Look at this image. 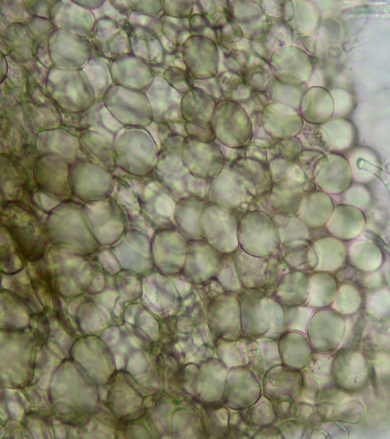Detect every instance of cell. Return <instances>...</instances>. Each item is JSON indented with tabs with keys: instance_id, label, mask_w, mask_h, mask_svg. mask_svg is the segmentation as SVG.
<instances>
[{
	"instance_id": "cell-48",
	"label": "cell",
	"mask_w": 390,
	"mask_h": 439,
	"mask_svg": "<svg viewBox=\"0 0 390 439\" xmlns=\"http://www.w3.org/2000/svg\"><path fill=\"white\" fill-rule=\"evenodd\" d=\"M249 54L251 53L242 51L236 50L234 52L235 58H236L237 61L239 62L245 72H246V69L248 67Z\"/></svg>"
},
{
	"instance_id": "cell-10",
	"label": "cell",
	"mask_w": 390,
	"mask_h": 439,
	"mask_svg": "<svg viewBox=\"0 0 390 439\" xmlns=\"http://www.w3.org/2000/svg\"><path fill=\"white\" fill-rule=\"evenodd\" d=\"M189 241L179 229L157 230L152 239L151 250L159 267L170 274L182 272Z\"/></svg>"
},
{
	"instance_id": "cell-41",
	"label": "cell",
	"mask_w": 390,
	"mask_h": 439,
	"mask_svg": "<svg viewBox=\"0 0 390 439\" xmlns=\"http://www.w3.org/2000/svg\"><path fill=\"white\" fill-rule=\"evenodd\" d=\"M218 145L223 153L226 163L232 164L236 162L237 160L245 158V148H233L223 145L220 144V143H218Z\"/></svg>"
},
{
	"instance_id": "cell-25",
	"label": "cell",
	"mask_w": 390,
	"mask_h": 439,
	"mask_svg": "<svg viewBox=\"0 0 390 439\" xmlns=\"http://www.w3.org/2000/svg\"><path fill=\"white\" fill-rule=\"evenodd\" d=\"M229 16L239 25L252 23L264 16L258 1H228Z\"/></svg>"
},
{
	"instance_id": "cell-16",
	"label": "cell",
	"mask_w": 390,
	"mask_h": 439,
	"mask_svg": "<svg viewBox=\"0 0 390 439\" xmlns=\"http://www.w3.org/2000/svg\"><path fill=\"white\" fill-rule=\"evenodd\" d=\"M228 165L240 175L248 191L255 197L265 195L272 187L273 182L268 164L243 158Z\"/></svg>"
},
{
	"instance_id": "cell-44",
	"label": "cell",
	"mask_w": 390,
	"mask_h": 439,
	"mask_svg": "<svg viewBox=\"0 0 390 439\" xmlns=\"http://www.w3.org/2000/svg\"><path fill=\"white\" fill-rule=\"evenodd\" d=\"M197 2L201 7L203 15L210 18L216 14V9L214 0H203V1Z\"/></svg>"
},
{
	"instance_id": "cell-33",
	"label": "cell",
	"mask_w": 390,
	"mask_h": 439,
	"mask_svg": "<svg viewBox=\"0 0 390 439\" xmlns=\"http://www.w3.org/2000/svg\"><path fill=\"white\" fill-rule=\"evenodd\" d=\"M192 86L207 93L218 103L224 100L218 76L206 80H192Z\"/></svg>"
},
{
	"instance_id": "cell-26",
	"label": "cell",
	"mask_w": 390,
	"mask_h": 439,
	"mask_svg": "<svg viewBox=\"0 0 390 439\" xmlns=\"http://www.w3.org/2000/svg\"><path fill=\"white\" fill-rule=\"evenodd\" d=\"M268 62L246 70L244 81L254 92H268L270 83L275 80Z\"/></svg>"
},
{
	"instance_id": "cell-12",
	"label": "cell",
	"mask_w": 390,
	"mask_h": 439,
	"mask_svg": "<svg viewBox=\"0 0 390 439\" xmlns=\"http://www.w3.org/2000/svg\"><path fill=\"white\" fill-rule=\"evenodd\" d=\"M147 214L156 232L164 229H178L175 220L177 204L169 192L156 180L147 190Z\"/></svg>"
},
{
	"instance_id": "cell-7",
	"label": "cell",
	"mask_w": 390,
	"mask_h": 439,
	"mask_svg": "<svg viewBox=\"0 0 390 439\" xmlns=\"http://www.w3.org/2000/svg\"><path fill=\"white\" fill-rule=\"evenodd\" d=\"M181 53L193 80L218 76L221 52L218 43L201 36H192L181 47Z\"/></svg>"
},
{
	"instance_id": "cell-21",
	"label": "cell",
	"mask_w": 390,
	"mask_h": 439,
	"mask_svg": "<svg viewBox=\"0 0 390 439\" xmlns=\"http://www.w3.org/2000/svg\"><path fill=\"white\" fill-rule=\"evenodd\" d=\"M268 19V28L264 43L270 55L281 48L294 45L296 37L290 24L280 19Z\"/></svg>"
},
{
	"instance_id": "cell-22",
	"label": "cell",
	"mask_w": 390,
	"mask_h": 439,
	"mask_svg": "<svg viewBox=\"0 0 390 439\" xmlns=\"http://www.w3.org/2000/svg\"><path fill=\"white\" fill-rule=\"evenodd\" d=\"M273 218L278 225L281 244L296 239L310 240V228L297 215H275Z\"/></svg>"
},
{
	"instance_id": "cell-38",
	"label": "cell",
	"mask_w": 390,
	"mask_h": 439,
	"mask_svg": "<svg viewBox=\"0 0 390 439\" xmlns=\"http://www.w3.org/2000/svg\"><path fill=\"white\" fill-rule=\"evenodd\" d=\"M277 141L278 140L270 137L266 133V130L262 125L261 127H259L257 129L254 130L253 136L251 145L268 149L276 144Z\"/></svg>"
},
{
	"instance_id": "cell-17",
	"label": "cell",
	"mask_w": 390,
	"mask_h": 439,
	"mask_svg": "<svg viewBox=\"0 0 390 439\" xmlns=\"http://www.w3.org/2000/svg\"><path fill=\"white\" fill-rule=\"evenodd\" d=\"M208 202L199 197H190L177 202L175 220L180 232L190 240L203 239L200 219Z\"/></svg>"
},
{
	"instance_id": "cell-19",
	"label": "cell",
	"mask_w": 390,
	"mask_h": 439,
	"mask_svg": "<svg viewBox=\"0 0 390 439\" xmlns=\"http://www.w3.org/2000/svg\"><path fill=\"white\" fill-rule=\"evenodd\" d=\"M314 249L308 239H296L281 244L278 254L290 270L296 269L311 260Z\"/></svg>"
},
{
	"instance_id": "cell-43",
	"label": "cell",
	"mask_w": 390,
	"mask_h": 439,
	"mask_svg": "<svg viewBox=\"0 0 390 439\" xmlns=\"http://www.w3.org/2000/svg\"><path fill=\"white\" fill-rule=\"evenodd\" d=\"M288 179L296 181L300 185L308 180L306 173L302 170L296 162H294V165H292Z\"/></svg>"
},
{
	"instance_id": "cell-4",
	"label": "cell",
	"mask_w": 390,
	"mask_h": 439,
	"mask_svg": "<svg viewBox=\"0 0 390 439\" xmlns=\"http://www.w3.org/2000/svg\"><path fill=\"white\" fill-rule=\"evenodd\" d=\"M240 213L208 202L200 219L203 239L222 255H231L240 247L238 226Z\"/></svg>"
},
{
	"instance_id": "cell-32",
	"label": "cell",
	"mask_w": 390,
	"mask_h": 439,
	"mask_svg": "<svg viewBox=\"0 0 390 439\" xmlns=\"http://www.w3.org/2000/svg\"><path fill=\"white\" fill-rule=\"evenodd\" d=\"M219 83L226 100H231L233 88L238 83L244 81L242 76L231 71H225L218 76Z\"/></svg>"
},
{
	"instance_id": "cell-45",
	"label": "cell",
	"mask_w": 390,
	"mask_h": 439,
	"mask_svg": "<svg viewBox=\"0 0 390 439\" xmlns=\"http://www.w3.org/2000/svg\"><path fill=\"white\" fill-rule=\"evenodd\" d=\"M295 15V9L294 2L292 1H284L283 18L281 20L285 21V23L290 24L294 19Z\"/></svg>"
},
{
	"instance_id": "cell-31",
	"label": "cell",
	"mask_w": 390,
	"mask_h": 439,
	"mask_svg": "<svg viewBox=\"0 0 390 439\" xmlns=\"http://www.w3.org/2000/svg\"><path fill=\"white\" fill-rule=\"evenodd\" d=\"M195 1H173L165 3L168 16L177 19H189L193 14Z\"/></svg>"
},
{
	"instance_id": "cell-42",
	"label": "cell",
	"mask_w": 390,
	"mask_h": 439,
	"mask_svg": "<svg viewBox=\"0 0 390 439\" xmlns=\"http://www.w3.org/2000/svg\"><path fill=\"white\" fill-rule=\"evenodd\" d=\"M251 53L268 62L270 53L263 41H251Z\"/></svg>"
},
{
	"instance_id": "cell-18",
	"label": "cell",
	"mask_w": 390,
	"mask_h": 439,
	"mask_svg": "<svg viewBox=\"0 0 390 439\" xmlns=\"http://www.w3.org/2000/svg\"><path fill=\"white\" fill-rule=\"evenodd\" d=\"M309 287L307 274L300 270H292L278 282L276 296L285 304H300L307 298Z\"/></svg>"
},
{
	"instance_id": "cell-40",
	"label": "cell",
	"mask_w": 390,
	"mask_h": 439,
	"mask_svg": "<svg viewBox=\"0 0 390 439\" xmlns=\"http://www.w3.org/2000/svg\"><path fill=\"white\" fill-rule=\"evenodd\" d=\"M245 158L268 164L267 150L265 148L249 145L245 148Z\"/></svg>"
},
{
	"instance_id": "cell-11",
	"label": "cell",
	"mask_w": 390,
	"mask_h": 439,
	"mask_svg": "<svg viewBox=\"0 0 390 439\" xmlns=\"http://www.w3.org/2000/svg\"><path fill=\"white\" fill-rule=\"evenodd\" d=\"M262 120L266 133L276 140L297 137L305 123L298 110L278 103L264 108Z\"/></svg>"
},
{
	"instance_id": "cell-5",
	"label": "cell",
	"mask_w": 390,
	"mask_h": 439,
	"mask_svg": "<svg viewBox=\"0 0 390 439\" xmlns=\"http://www.w3.org/2000/svg\"><path fill=\"white\" fill-rule=\"evenodd\" d=\"M256 197L248 191L240 175L228 164L214 178L209 180L205 200L209 203L243 215L255 211Z\"/></svg>"
},
{
	"instance_id": "cell-23",
	"label": "cell",
	"mask_w": 390,
	"mask_h": 439,
	"mask_svg": "<svg viewBox=\"0 0 390 439\" xmlns=\"http://www.w3.org/2000/svg\"><path fill=\"white\" fill-rule=\"evenodd\" d=\"M320 192L305 193L297 215L309 228L321 226L324 222V203Z\"/></svg>"
},
{
	"instance_id": "cell-2",
	"label": "cell",
	"mask_w": 390,
	"mask_h": 439,
	"mask_svg": "<svg viewBox=\"0 0 390 439\" xmlns=\"http://www.w3.org/2000/svg\"><path fill=\"white\" fill-rule=\"evenodd\" d=\"M216 141L233 148H243L251 145L253 127L243 108L231 100H221L216 104L211 120Z\"/></svg>"
},
{
	"instance_id": "cell-36",
	"label": "cell",
	"mask_w": 390,
	"mask_h": 439,
	"mask_svg": "<svg viewBox=\"0 0 390 439\" xmlns=\"http://www.w3.org/2000/svg\"><path fill=\"white\" fill-rule=\"evenodd\" d=\"M263 14L269 19H280L283 18L284 1L280 0H265L259 1Z\"/></svg>"
},
{
	"instance_id": "cell-27",
	"label": "cell",
	"mask_w": 390,
	"mask_h": 439,
	"mask_svg": "<svg viewBox=\"0 0 390 439\" xmlns=\"http://www.w3.org/2000/svg\"><path fill=\"white\" fill-rule=\"evenodd\" d=\"M216 280L227 291H241L243 288L231 255L223 256L221 267Z\"/></svg>"
},
{
	"instance_id": "cell-29",
	"label": "cell",
	"mask_w": 390,
	"mask_h": 439,
	"mask_svg": "<svg viewBox=\"0 0 390 439\" xmlns=\"http://www.w3.org/2000/svg\"><path fill=\"white\" fill-rule=\"evenodd\" d=\"M278 146L280 156L291 162H295L305 149L297 137L278 140Z\"/></svg>"
},
{
	"instance_id": "cell-13",
	"label": "cell",
	"mask_w": 390,
	"mask_h": 439,
	"mask_svg": "<svg viewBox=\"0 0 390 439\" xmlns=\"http://www.w3.org/2000/svg\"><path fill=\"white\" fill-rule=\"evenodd\" d=\"M231 256L244 289H260L266 286L268 284L269 257H255L241 247Z\"/></svg>"
},
{
	"instance_id": "cell-34",
	"label": "cell",
	"mask_w": 390,
	"mask_h": 439,
	"mask_svg": "<svg viewBox=\"0 0 390 439\" xmlns=\"http://www.w3.org/2000/svg\"><path fill=\"white\" fill-rule=\"evenodd\" d=\"M188 137L202 141H216L215 135L211 124L199 125L186 123Z\"/></svg>"
},
{
	"instance_id": "cell-37",
	"label": "cell",
	"mask_w": 390,
	"mask_h": 439,
	"mask_svg": "<svg viewBox=\"0 0 390 439\" xmlns=\"http://www.w3.org/2000/svg\"><path fill=\"white\" fill-rule=\"evenodd\" d=\"M253 93L252 88L244 81L233 88L231 100L239 104L247 102L252 98Z\"/></svg>"
},
{
	"instance_id": "cell-1",
	"label": "cell",
	"mask_w": 390,
	"mask_h": 439,
	"mask_svg": "<svg viewBox=\"0 0 390 439\" xmlns=\"http://www.w3.org/2000/svg\"><path fill=\"white\" fill-rule=\"evenodd\" d=\"M240 247L258 257H268L278 252L281 240L274 219L268 215L253 211L244 214L238 226Z\"/></svg>"
},
{
	"instance_id": "cell-49",
	"label": "cell",
	"mask_w": 390,
	"mask_h": 439,
	"mask_svg": "<svg viewBox=\"0 0 390 439\" xmlns=\"http://www.w3.org/2000/svg\"><path fill=\"white\" fill-rule=\"evenodd\" d=\"M253 97L263 108L270 103V98L267 92H254Z\"/></svg>"
},
{
	"instance_id": "cell-47",
	"label": "cell",
	"mask_w": 390,
	"mask_h": 439,
	"mask_svg": "<svg viewBox=\"0 0 390 439\" xmlns=\"http://www.w3.org/2000/svg\"><path fill=\"white\" fill-rule=\"evenodd\" d=\"M186 123H176L168 124L172 131V134L183 138H187V133L186 130Z\"/></svg>"
},
{
	"instance_id": "cell-52",
	"label": "cell",
	"mask_w": 390,
	"mask_h": 439,
	"mask_svg": "<svg viewBox=\"0 0 390 439\" xmlns=\"http://www.w3.org/2000/svg\"><path fill=\"white\" fill-rule=\"evenodd\" d=\"M248 116L251 118L253 130L263 125V112H255Z\"/></svg>"
},
{
	"instance_id": "cell-53",
	"label": "cell",
	"mask_w": 390,
	"mask_h": 439,
	"mask_svg": "<svg viewBox=\"0 0 390 439\" xmlns=\"http://www.w3.org/2000/svg\"><path fill=\"white\" fill-rule=\"evenodd\" d=\"M173 67H176L188 72L186 62L184 61L182 57H178L175 59L174 66H173Z\"/></svg>"
},
{
	"instance_id": "cell-6",
	"label": "cell",
	"mask_w": 390,
	"mask_h": 439,
	"mask_svg": "<svg viewBox=\"0 0 390 439\" xmlns=\"http://www.w3.org/2000/svg\"><path fill=\"white\" fill-rule=\"evenodd\" d=\"M181 157L195 177L210 180L225 167L223 153L216 141H202L187 137L184 140Z\"/></svg>"
},
{
	"instance_id": "cell-20",
	"label": "cell",
	"mask_w": 390,
	"mask_h": 439,
	"mask_svg": "<svg viewBox=\"0 0 390 439\" xmlns=\"http://www.w3.org/2000/svg\"><path fill=\"white\" fill-rule=\"evenodd\" d=\"M307 91L306 83L301 86H292L275 79L270 83L267 93L270 103L284 104L299 111L302 96Z\"/></svg>"
},
{
	"instance_id": "cell-8",
	"label": "cell",
	"mask_w": 390,
	"mask_h": 439,
	"mask_svg": "<svg viewBox=\"0 0 390 439\" xmlns=\"http://www.w3.org/2000/svg\"><path fill=\"white\" fill-rule=\"evenodd\" d=\"M223 256L204 239L190 240L182 274L190 283H210L218 276Z\"/></svg>"
},
{
	"instance_id": "cell-28",
	"label": "cell",
	"mask_w": 390,
	"mask_h": 439,
	"mask_svg": "<svg viewBox=\"0 0 390 439\" xmlns=\"http://www.w3.org/2000/svg\"><path fill=\"white\" fill-rule=\"evenodd\" d=\"M165 81L176 91L185 95L192 87V78L189 72L170 67L164 73Z\"/></svg>"
},
{
	"instance_id": "cell-30",
	"label": "cell",
	"mask_w": 390,
	"mask_h": 439,
	"mask_svg": "<svg viewBox=\"0 0 390 439\" xmlns=\"http://www.w3.org/2000/svg\"><path fill=\"white\" fill-rule=\"evenodd\" d=\"M295 162L278 157L268 162V168L273 183L288 179Z\"/></svg>"
},
{
	"instance_id": "cell-46",
	"label": "cell",
	"mask_w": 390,
	"mask_h": 439,
	"mask_svg": "<svg viewBox=\"0 0 390 439\" xmlns=\"http://www.w3.org/2000/svg\"><path fill=\"white\" fill-rule=\"evenodd\" d=\"M201 36L204 38H207L215 43H218L219 39L218 30L214 26H209L206 28L204 31L201 33Z\"/></svg>"
},
{
	"instance_id": "cell-35",
	"label": "cell",
	"mask_w": 390,
	"mask_h": 439,
	"mask_svg": "<svg viewBox=\"0 0 390 439\" xmlns=\"http://www.w3.org/2000/svg\"><path fill=\"white\" fill-rule=\"evenodd\" d=\"M218 30L219 38L233 43L239 42L244 38L243 32L240 25L231 18L224 26Z\"/></svg>"
},
{
	"instance_id": "cell-14",
	"label": "cell",
	"mask_w": 390,
	"mask_h": 439,
	"mask_svg": "<svg viewBox=\"0 0 390 439\" xmlns=\"http://www.w3.org/2000/svg\"><path fill=\"white\" fill-rule=\"evenodd\" d=\"M266 196L275 215H295L299 212L305 192L300 183L286 179L273 183Z\"/></svg>"
},
{
	"instance_id": "cell-24",
	"label": "cell",
	"mask_w": 390,
	"mask_h": 439,
	"mask_svg": "<svg viewBox=\"0 0 390 439\" xmlns=\"http://www.w3.org/2000/svg\"><path fill=\"white\" fill-rule=\"evenodd\" d=\"M323 91L320 88L312 87L302 96L299 112L305 123L320 124L323 116Z\"/></svg>"
},
{
	"instance_id": "cell-3",
	"label": "cell",
	"mask_w": 390,
	"mask_h": 439,
	"mask_svg": "<svg viewBox=\"0 0 390 439\" xmlns=\"http://www.w3.org/2000/svg\"><path fill=\"white\" fill-rule=\"evenodd\" d=\"M157 180L176 201L190 197L205 199L209 180L195 177L183 162L181 153L159 155Z\"/></svg>"
},
{
	"instance_id": "cell-9",
	"label": "cell",
	"mask_w": 390,
	"mask_h": 439,
	"mask_svg": "<svg viewBox=\"0 0 390 439\" xmlns=\"http://www.w3.org/2000/svg\"><path fill=\"white\" fill-rule=\"evenodd\" d=\"M268 63L275 78L288 85L305 84L312 74V66L307 53L295 45L273 52Z\"/></svg>"
},
{
	"instance_id": "cell-51",
	"label": "cell",
	"mask_w": 390,
	"mask_h": 439,
	"mask_svg": "<svg viewBox=\"0 0 390 439\" xmlns=\"http://www.w3.org/2000/svg\"><path fill=\"white\" fill-rule=\"evenodd\" d=\"M237 51H242L251 53V41L243 38L239 42L235 43Z\"/></svg>"
},
{
	"instance_id": "cell-50",
	"label": "cell",
	"mask_w": 390,
	"mask_h": 439,
	"mask_svg": "<svg viewBox=\"0 0 390 439\" xmlns=\"http://www.w3.org/2000/svg\"><path fill=\"white\" fill-rule=\"evenodd\" d=\"M191 36L192 35L190 30H181L177 36V46L181 48Z\"/></svg>"
},
{
	"instance_id": "cell-15",
	"label": "cell",
	"mask_w": 390,
	"mask_h": 439,
	"mask_svg": "<svg viewBox=\"0 0 390 439\" xmlns=\"http://www.w3.org/2000/svg\"><path fill=\"white\" fill-rule=\"evenodd\" d=\"M218 104L214 98L199 88L192 86L183 95L181 112L187 123L199 125L211 124Z\"/></svg>"
},
{
	"instance_id": "cell-39",
	"label": "cell",
	"mask_w": 390,
	"mask_h": 439,
	"mask_svg": "<svg viewBox=\"0 0 390 439\" xmlns=\"http://www.w3.org/2000/svg\"><path fill=\"white\" fill-rule=\"evenodd\" d=\"M189 21L192 36H201L204 30L211 25L209 19L203 14L192 15Z\"/></svg>"
}]
</instances>
